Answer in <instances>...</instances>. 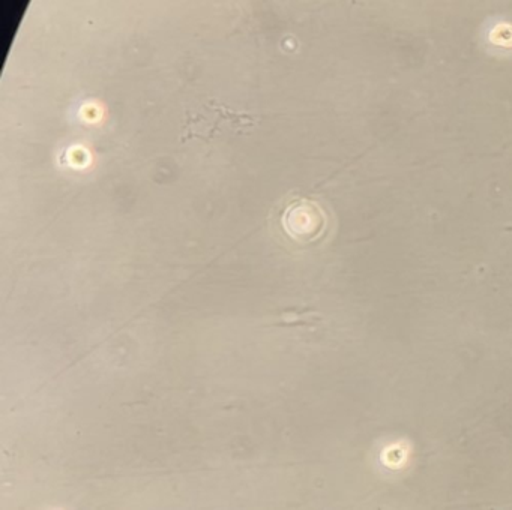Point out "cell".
Masks as SVG:
<instances>
[{"label": "cell", "mask_w": 512, "mask_h": 510, "mask_svg": "<svg viewBox=\"0 0 512 510\" xmlns=\"http://www.w3.org/2000/svg\"><path fill=\"white\" fill-rule=\"evenodd\" d=\"M256 123V116L236 113L224 105L211 101L203 107V110L188 117L181 140L199 138V140L209 141L221 132L242 131V129L251 128Z\"/></svg>", "instance_id": "obj_1"}, {"label": "cell", "mask_w": 512, "mask_h": 510, "mask_svg": "<svg viewBox=\"0 0 512 510\" xmlns=\"http://www.w3.org/2000/svg\"><path fill=\"white\" fill-rule=\"evenodd\" d=\"M328 224V216L319 204L298 200L287 207L283 215L284 230L299 242L319 239Z\"/></svg>", "instance_id": "obj_2"}]
</instances>
